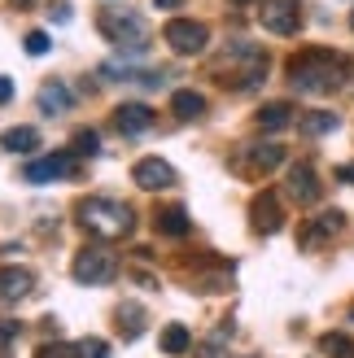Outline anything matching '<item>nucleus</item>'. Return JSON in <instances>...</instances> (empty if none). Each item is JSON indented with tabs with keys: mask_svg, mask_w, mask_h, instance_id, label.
I'll use <instances>...</instances> for the list:
<instances>
[{
	"mask_svg": "<svg viewBox=\"0 0 354 358\" xmlns=\"http://www.w3.org/2000/svg\"><path fill=\"white\" fill-rule=\"evenodd\" d=\"M75 171V162H70V153H48V157H35V162H27L22 179L27 184H52V179H62Z\"/></svg>",
	"mask_w": 354,
	"mask_h": 358,
	"instance_id": "nucleus-10",
	"label": "nucleus"
},
{
	"mask_svg": "<svg viewBox=\"0 0 354 358\" xmlns=\"http://www.w3.org/2000/svg\"><path fill=\"white\" fill-rule=\"evenodd\" d=\"M171 110L180 114V118H201L206 114V96L192 92V87H180V92L171 96Z\"/></svg>",
	"mask_w": 354,
	"mask_h": 358,
	"instance_id": "nucleus-20",
	"label": "nucleus"
},
{
	"mask_svg": "<svg viewBox=\"0 0 354 358\" xmlns=\"http://www.w3.org/2000/svg\"><path fill=\"white\" fill-rule=\"evenodd\" d=\"M184 0H157V9H180Z\"/></svg>",
	"mask_w": 354,
	"mask_h": 358,
	"instance_id": "nucleus-31",
	"label": "nucleus"
},
{
	"mask_svg": "<svg viewBox=\"0 0 354 358\" xmlns=\"http://www.w3.org/2000/svg\"><path fill=\"white\" fill-rule=\"evenodd\" d=\"M132 179L145 192H162V188H175V166L162 162V157H140V162L132 166Z\"/></svg>",
	"mask_w": 354,
	"mask_h": 358,
	"instance_id": "nucleus-8",
	"label": "nucleus"
},
{
	"mask_svg": "<svg viewBox=\"0 0 354 358\" xmlns=\"http://www.w3.org/2000/svg\"><path fill=\"white\" fill-rule=\"evenodd\" d=\"M101 35L110 44L127 48V52H140L145 40H149V22L140 13H132V9H105L101 13Z\"/></svg>",
	"mask_w": 354,
	"mask_h": 358,
	"instance_id": "nucleus-3",
	"label": "nucleus"
},
{
	"mask_svg": "<svg viewBox=\"0 0 354 358\" xmlns=\"http://www.w3.org/2000/svg\"><path fill=\"white\" fill-rule=\"evenodd\" d=\"M9 96H13V83H9V79H5V75H0V105H5V101H9Z\"/></svg>",
	"mask_w": 354,
	"mask_h": 358,
	"instance_id": "nucleus-30",
	"label": "nucleus"
},
{
	"mask_svg": "<svg viewBox=\"0 0 354 358\" xmlns=\"http://www.w3.org/2000/svg\"><path fill=\"white\" fill-rule=\"evenodd\" d=\"M289 196L297 206H311V201H320V179H315V171L306 162H297L289 166Z\"/></svg>",
	"mask_w": 354,
	"mask_h": 358,
	"instance_id": "nucleus-12",
	"label": "nucleus"
},
{
	"mask_svg": "<svg viewBox=\"0 0 354 358\" xmlns=\"http://www.w3.org/2000/svg\"><path fill=\"white\" fill-rule=\"evenodd\" d=\"M346 70H350V66L337 57V52L311 48V52H302V57L289 62V79H293L297 92H332V87L341 83Z\"/></svg>",
	"mask_w": 354,
	"mask_h": 358,
	"instance_id": "nucleus-2",
	"label": "nucleus"
},
{
	"mask_svg": "<svg viewBox=\"0 0 354 358\" xmlns=\"http://www.w3.org/2000/svg\"><path fill=\"white\" fill-rule=\"evenodd\" d=\"M162 350H167V354H188V350H192V332H188L184 324H171V328L162 332Z\"/></svg>",
	"mask_w": 354,
	"mask_h": 358,
	"instance_id": "nucleus-22",
	"label": "nucleus"
},
{
	"mask_svg": "<svg viewBox=\"0 0 354 358\" xmlns=\"http://www.w3.org/2000/svg\"><path fill=\"white\" fill-rule=\"evenodd\" d=\"M157 231L162 236H188V227H192V219H188V210L184 206H167V210H157Z\"/></svg>",
	"mask_w": 354,
	"mask_h": 358,
	"instance_id": "nucleus-16",
	"label": "nucleus"
},
{
	"mask_svg": "<svg viewBox=\"0 0 354 358\" xmlns=\"http://www.w3.org/2000/svg\"><path fill=\"white\" fill-rule=\"evenodd\" d=\"M227 70H232V83L250 87V83H258L262 75H267V52L254 48V44H232L227 57L219 62V75H227Z\"/></svg>",
	"mask_w": 354,
	"mask_h": 358,
	"instance_id": "nucleus-4",
	"label": "nucleus"
},
{
	"mask_svg": "<svg viewBox=\"0 0 354 358\" xmlns=\"http://www.w3.org/2000/svg\"><path fill=\"white\" fill-rule=\"evenodd\" d=\"M350 22H354V13H350Z\"/></svg>",
	"mask_w": 354,
	"mask_h": 358,
	"instance_id": "nucleus-34",
	"label": "nucleus"
},
{
	"mask_svg": "<svg viewBox=\"0 0 354 358\" xmlns=\"http://www.w3.org/2000/svg\"><path fill=\"white\" fill-rule=\"evenodd\" d=\"M48 17H52V22H70V5H62V0H57V5L48 9Z\"/></svg>",
	"mask_w": 354,
	"mask_h": 358,
	"instance_id": "nucleus-29",
	"label": "nucleus"
},
{
	"mask_svg": "<svg viewBox=\"0 0 354 358\" xmlns=\"http://www.w3.org/2000/svg\"><path fill=\"white\" fill-rule=\"evenodd\" d=\"M35 101H40V110H44V114H66V110H70V92H66V87H62L57 79L44 83Z\"/></svg>",
	"mask_w": 354,
	"mask_h": 358,
	"instance_id": "nucleus-19",
	"label": "nucleus"
},
{
	"mask_svg": "<svg viewBox=\"0 0 354 358\" xmlns=\"http://www.w3.org/2000/svg\"><path fill=\"white\" fill-rule=\"evenodd\" d=\"M289 122H293V105L289 101H271V105L258 110V127L262 131H280V127H289Z\"/></svg>",
	"mask_w": 354,
	"mask_h": 358,
	"instance_id": "nucleus-17",
	"label": "nucleus"
},
{
	"mask_svg": "<svg viewBox=\"0 0 354 358\" xmlns=\"http://www.w3.org/2000/svg\"><path fill=\"white\" fill-rule=\"evenodd\" d=\"M31 284H35V275L27 271V266H5V271H0V297L22 301L31 293Z\"/></svg>",
	"mask_w": 354,
	"mask_h": 358,
	"instance_id": "nucleus-15",
	"label": "nucleus"
},
{
	"mask_svg": "<svg viewBox=\"0 0 354 358\" xmlns=\"http://www.w3.org/2000/svg\"><path fill=\"white\" fill-rule=\"evenodd\" d=\"M337 114H328V110H315V114H306L302 118V131L306 136H328V131H337Z\"/></svg>",
	"mask_w": 354,
	"mask_h": 358,
	"instance_id": "nucleus-23",
	"label": "nucleus"
},
{
	"mask_svg": "<svg viewBox=\"0 0 354 358\" xmlns=\"http://www.w3.org/2000/svg\"><path fill=\"white\" fill-rule=\"evenodd\" d=\"M341 227H346V214H341V210H324V214H315V219L302 227V249H320V245H328Z\"/></svg>",
	"mask_w": 354,
	"mask_h": 358,
	"instance_id": "nucleus-9",
	"label": "nucleus"
},
{
	"mask_svg": "<svg viewBox=\"0 0 354 358\" xmlns=\"http://www.w3.org/2000/svg\"><path fill=\"white\" fill-rule=\"evenodd\" d=\"M250 214H254V227L258 231H280V223H285V210H280V201H276V192H258L254 196V206H250Z\"/></svg>",
	"mask_w": 354,
	"mask_h": 358,
	"instance_id": "nucleus-13",
	"label": "nucleus"
},
{
	"mask_svg": "<svg viewBox=\"0 0 354 358\" xmlns=\"http://www.w3.org/2000/svg\"><path fill=\"white\" fill-rule=\"evenodd\" d=\"M258 17L271 35H297V27H302V5H297V0H262Z\"/></svg>",
	"mask_w": 354,
	"mask_h": 358,
	"instance_id": "nucleus-7",
	"label": "nucleus"
},
{
	"mask_svg": "<svg viewBox=\"0 0 354 358\" xmlns=\"http://www.w3.org/2000/svg\"><path fill=\"white\" fill-rule=\"evenodd\" d=\"M70 275L79 284H110L118 275V258L110 249H101V245H83L75 254V262H70Z\"/></svg>",
	"mask_w": 354,
	"mask_h": 358,
	"instance_id": "nucleus-5",
	"label": "nucleus"
},
{
	"mask_svg": "<svg viewBox=\"0 0 354 358\" xmlns=\"http://www.w3.org/2000/svg\"><path fill=\"white\" fill-rule=\"evenodd\" d=\"M280 162H285V149H280V145H250V149H245V157H241V166L250 171V175H267Z\"/></svg>",
	"mask_w": 354,
	"mask_h": 358,
	"instance_id": "nucleus-14",
	"label": "nucleus"
},
{
	"mask_svg": "<svg viewBox=\"0 0 354 358\" xmlns=\"http://www.w3.org/2000/svg\"><path fill=\"white\" fill-rule=\"evenodd\" d=\"M79 223H83V231H92L101 241H122V236H132L136 214L127 201H114V196H83Z\"/></svg>",
	"mask_w": 354,
	"mask_h": 358,
	"instance_id": "nucleus-1",
	"label": "nucleus"
},
{
	"mask_svg": "<svg viewBox=\"0 0 354 358\" xmlns=\"http://www.w3.org/2000/svg\"><path fill=\"white\" fill-rule=\"evenodd\" d=\"M162 40L180 52V57H197V52L206 48V40H210V31L201 22H192V17H171V22L162 27Z\"/></svg>",
	"mask_w": 354,
	"mask_h": 358,
	"instance_id": "nucleus-6",
	"label": "nucleus"
},
{
	"mask_svg": "<svg viewBox=\"0 0 354 358\" xmlns=\"http://www.w3.org/2000/svg\"><path fill=\"white\" fill-rule=\"evenodd\" d=\"M320 350H324V354H332V358H350V354H354L350 336H341V332H328L324 341H320Z\"/></svg>",
	"mask_w": 354,
	"mask_h": 358,
	"instance_id": "nucleus-25",
	"label": "nucleus"
},
{
	"mask_svg": "<svg viewBox=\"0 0 354 358\" xmlns=\"http://www.w3.org/2000/svg\"><path fill=\"white\" fill-rule=\"evenodd\" d=\"M13 5H17V9H22V5H35V0H13Z\"/></svg>",
	"mask_w": 354,
	"mask_h": 358,
	"instance_id": "nucleus-32",
	"label": "nucleus"
},
{
	"mask_svg": "<svg viewBox=\"0 0 354 358\" xmlns=\"http://www.w3.org/2000/svg\"><path fill=\"white\" fill-rule=\"evenodd\" d=\"M35 358H79V345H40Z\"/></svg>",
	"mask_w": 354,
	"mask_h": 358,
	"instance_id": "nucleus-28",
	"label": "nucleus"
},
{
	"mask_svg": "<svg viewBox=\"0 0 354 358\" xmlns=\"http://www.w3.org/2000/svg\"><path fill=\"white\" fill-rule=\"evenodd\" d=\"M79 358H110V345L97 341V336H87V341H79Z\"/></svg>",
	"mask_w": 354,
	"mask_h": 358,
	"instance_id": "nucleus-26",
	"label": "nucleus"
},
{
	"mask_svg": "<svg viewBox=\"0 0 354 358\" xmlns=\"http://www.w3.org/2000/svg\"><path fill=\"white\" fill-rule=\"evenodd\" d=\"M114 127H118L122 136H140V131L153 127V110H149V105H140V101L118 105V110H114Z\"/></svg>",
	"mask_w": 354,
	"mask_h": 358,
	"instance_id": "nucleus-11",
	"label": "nucleus"
},
{
	"mask_svg": "<svg viewBox=\"0 0 354 358\" xmlns=\"http://www.w3.org/2000/svg\"><path fill=\"white\" fill-rule=\"evenodd\" d=\"M232 5H250V0H232Z\"/></svg>",
	"mask_w": 354,
	"mask_h": 358,
	"instance_id": "nucleus-33",
	"label": "nucleus"
},
{
	"mask_svg": "<svg viewBox=\"0 0 354 358\" xmlns=\"http://www.w3.org/2000/svg\"><path fill=\"white\" fill-rule=\"evenodd\" d=\"M0 145H5L9 153H35L40 149V131L35 127H9L5 136H0Z\"/></svg>",
	"mask_w": 354,
	"mask_h": 358,
	"instance_id": "nucleus-18",
	"label": "nucleus"
},
{
	"mask_svg": "<svg viewBox=\"0 0 354 358\" xmlns=\"http://www.w3.org/2000/svg\"><path fill=\"white\" fill-rule=\"evenodd\" d=\"M75 153H79V157H97V153H101V136H97L92 127H79V131H75Z\"/></svg>",
	"mask_w": 354,
	"mask_h": 358,
	"instance_id": "nucleus-24",
	"label": "nucleus"
},
{
	"mask_svg": "<svg viewBox=\"0 0 354 358\" xmlns=\"http://www.w3.org/2000/svg\"><path fill=\"white\" fill-rule=\"evenodd\" d=\"M22 44H27V52H31V57H44V52L52 48L44 31H31V35H27V40H22Z\"/></svg>",
	"mask_w": 354,
	"mask_h": 358,
	"instance_id": "nucleus-27",
	"label": "nucleus"
},
{
	"mask_svg": "<svg viewBox=\"0 0 354 358\" xmlns=\"http://www.w3.org/2000/svg\"><path fill=\"white\" fill-rule=\"evenodd\" d=\"M118 332L127 336V341H136V336L145 332V310H140L136 301H122L118 306Z\"/></svg>",
	"mask_w": 354,
	"mask_h": 358,
	"instance_id": "nucleus-21",
	"label": "nucleus"
}]
</instances>
